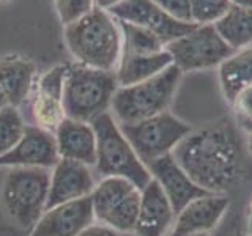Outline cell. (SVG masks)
Returning a JSON list of instances; mask_svg holds the SVG:
<instances>
[{
  "instance_id": "obj_2",
  "label": "cell",
  "mask_w": 252,
  "mask_h": 236,
  "mask_svg": "<svg viewBox=\"0 0 252 236\" xmlns=\"http://www.w3.org/2000/svg\"><path fill=\"white\" fill-rule=\"evenodd\" d=\"M65 43L81 65L102 71H115L122 57V30L107 10H93L65 26Z\"/></svg>"
},
{
  "instance_id": "obj_15",
  "label": "cell",
  "mask_w": 252,
  "mask_h": 236,
  "mask_svg": "<svg viewBox=\"0 0 252 236\" xmlns=\"http://www.w3.org/2000/svg\"><path fill=\"white\" fill-rule=\"evenodd\" d=\"M147 167L152 173V178H155L162 187L164 194L167 195L177 214L188 203L208 194L189 178V175L181 169V165L175 161L172 153L158 157V159L147 164Z\"/></svg>"
},
{
  "instance_id": "obj_20",
  "label": "cell",
  "mask_w": 252,
  "mask_h": 236,
  "mask_svg": "<svg viewBox=\"0 0 252 236\" xmlns=\"http://www.w3.org/2000/svg\"><path fill=\"white\" fill-rule=\"evenodd\" d=\"M36 68L33 61L21 55H6L0 59V85L3 87L10 106L26 101L33 87Z\"/></svg>"
},
{
  "instance_id": "obj_36",
  "label": "cell",
  "mask_w": 252,
  "mask_h": 236,
  "mask_svg": "<svg viewBox=\"0 0 252 236\" xmlns=\"http://www.w3.org/2000/svg\"><path fill=\"white\" fill-rule=\"evenodd\" d=\"M249 236H252V235H249Z\"/></svg>"
},
{
  "instance_id": "obj_19",
  "label": "cell",
  "mask_w": 252,
  "mask_h": 236,
  "mask_svg": "<svg viewBox=\"0 0 252 236\" xmlns=\"http://www.w3.org/2000/svg\"><path fill=\"white\" fill-rule=\"evenodd\" d=\"M173 65V60L167 49L156 54L137 55V54H122L118 66L115 69L118 87H129L148 81L164 69Z\"/></svg>"
},
{
  "instance_id": "obj_8",
  "label": "cell",
  "mask_w": 252,
  "mask_h": 236,
  "mask_svg": "<svg viewBox=\"0 0 252 236\" xmlns=\"http://www.w3.org/2000/svg\"><path fill=\"white\" fill-rule=\"evenodd\" d=\"M120 129L145 165L172 153L192 131L191 126L169 110L134 124H120Z\"/></svg>"
},
{
  "instance_id": "obj_31",
  "label": "cell",
  "mask_w": 252,
  "mask_h": 236,
  "mask_svg": "<svg viewBox=\"0 0 252 236\" xmlns=\"http://www.w3.org/2000/svg\"><path fill=\"white\" fill-rule=\"evenodd\" d=\"M6 106H10V102H8V98H6V93L3 90V87L0 85V109H3Z\"/></svg>"
},
{
  "instance_id": "obj_32",
  "label": "cell",
  "mask_w": 252,
  "mask_h": 236,
  "mask_svg": "<svg viewBox=\"0 0 252 236\" xmlns=\"http://www.w3.org/2000/svg\"><path fill=\"white\" fill-rule=\"evenodd\" d=\"M232 5H240V6H252V0H230Z\"/></svg>"
},
{
  "instance_id": "obj_28",
  "label": "cell",
  "mask_w": 252,
  "mask_h": 236,
  "mask_svg": "<svg viewBox=\"0 0 252 236\" xmlns=\"http://www.w3.org/2000/svg\"><path fill=\"white\" fill-rule=\"evenodd\" d=\"M164 13L180 22L194 24L191 19V3L189 0H153Z\"/></svg>"
},
{
  "instance_id": "obj_3",
  "label": "cell",
  "mask_w": 252,
  "mask_h": 236,
  "mask_svg": "<svg viewBox=\"0 0 252 236\" xmlns=\"http://www.w3.org/2000/svg\"><path fill=\"white\" fill-rule=\"evenodd\" d=\"M181 79L183 73L172 65L148 81L118 87L110 104L112 117L118 124H134L167 112Z\"/></svg>"
},
{
  "instance_id": "obj_35",
  "label": "cell",
  "mask_w": 252,
  "mask_h": 236,
  "mask_svg": "<svg viewBox=\"0 0 252 236\" xmlns=\"http://www.w3.org/2000/svg\"><path fill=\"white\" fill-rule=\"evenodd\" d=\"M170 236H173V235H170ZM202 236H207V235H202Z\"/></svg>"
},
{
  "instance_id": "obj_33",
  "label": "cell",
  "mask_w": 252,
  "mask_h": 236,
  "mask_svg": "<svg viewBox=\"0 0 252 236\" xmlns=\"http://www.w3.org/2000/svg\"><path fill=\"white\" fill-rule=\"evenodd\" d=\"M248 227H249V235H252V202L249 206V216H248Z\"/></svg>"
},
{
  "instance_id": "obj_23",
  "label": "cell",
  "mask_w": 252,
  "mask_h": 236,
  "mask_svg": "<svg viewBox=\"0 0 252 236\" xmlns=\"http://www.w3.org/2000/svg\"><path fill=\"white\" fill-rule=\"evenodd\" d=\"M118 26L122 30V54L147 55L165 49V44L161 41V38L152 33L150 30L125 21H118Z\"/></svg>"
},
{
  "instance_id": "obj_30",
  "label": "cell",
  "mask_w": 252,
  "mask_h": 236,
  "mask_svg": "<svg viewBox=\"0 0 252 236\" xmlns=\"http://www.w3.org/2000/svg\"><path fill=\"white\" fill-rule=\"evenodd\" d=\"M122 0H94L98 8H102V10H110L112 6H115L117 3H120Z\"/></svg>"
},
{
  "instance_id": "obj_18",
  "label": "cell",
  "mask_w": 252,
  "mask_h": 236,
  "mask_svg": "<svg viewBox=\"0 0 252 236\" xmlns=\"http://www.w3.org/2000/svg\"><path fill=\"white\" fill-rule=\"evenodd\" d=\"M59 156L85 165L96 164V136L90 123L65 118L55 134Z\"/></svg>"
},
{
  "instance_id": "obj_26",
  "label": "cell",
  "mask_w": 252,
  "mask_h": 236,
  "mask_svg": "<svg viewBox=\"0 0 252 236\" xmlns=\"http://www.w3.org/2000/svg\"><path fill=\"white\" fill-rule=\"evenodd\" d=\"M94 6V0H55V10L63 26H69L82 19Z\"/></svg>"
},
{
  "instance_id": "obj_29",
  "label": "cell",
  "mask_w": 252,
  "mask_h": 236,
  "mask_svg": "<svg viewBox=\"0 0 252 236\" xmlns=\"http://www.w3.org/2000/svg\"><path fill=\"white\" fill-rule=\"evenodd\" d=\"M77 236H120L118 235V232H115L114 228H110L104 224H92L90 227H87L85 230L77 235Z\"/></svg>"
},
{
  "instance_id": "obj_16",
  "label": "cell",
  "mask_w": 252,
  "mask_h": 236,
  "mask_svg": "<svg viewBox=\"0 0 252 236\" xmlns=\"http://www.w3.org/2000/svg\"><path fill=\"white\" fill-rule=\"evenodd\" d=\"M93 189L94 183L89 165L71 159H60L54 165L51 175L46 209L89 197Z\"/></svg>"
},
{
  "instance_id": "obj_34",
  "label": "cell",
  "mask_w": 252,
  "mask_h": 236,
  "mask_svg": "<svg viewBox=\"0 0 252 236\" xmlns=\"http://www.w3.org/2000/svg\"><path fill=\"white\" fill-rule=\"evenodd\" d=\"M248 148H249V151L252 153V132L249 134V139H248Z\"/></svg>"
},
{
  "instance_id": "obj_1",
  "label": "cell",
  "mask_w": 252,
  "mask_h": 236,
  "mask_svg": "<svg viewBox=\"0 0 252 236\" xmlns=\"http://www.w3.org/2000/svg\"><path fill=\"white\" fill-rule=\"evenodd\" d=\"M172 154L197 186L207 192L225 194L240 175L238 126L228 118H222L191 131Z\"/></svg>"
},
{
  "instance_id": "obj_21",
  "label": "cell",
  "mask_w": 252,
  "mask_h": 236,
  "mask_svg": "<svg viewBox=\"0 0 252 236\" xmlns=\"http://www.w3.org/2000/svg\"><path fill=\"white\" fill-rule=\"evenodd\" d=\"M218 77L222 96L230 104L236 94L252 85V46L235 51L220 63Z\"/></svg>"
},
{
  "instance_id": "obj_13",
  "label": "cell",
  "mask_w": 252,
  "mask_h": 236,
  "mask_svg": "<svg viewBox=\"0 0 252 236\" xmlns=\"http://www.w3.org/2000/svg\"><path fill=\"white\" fill-rule=\"evenodd\" d=\"M60 161L57 140L39 126H26L24 136L10 153L0 157V165L13 167H54Z\"/></svg>"
},
{
  "instance_id": "obj_11",
  "label": "cell",
  "mask_w": 252,
  "mask_h": 236,
  "mask_svg": "<svg viewBox=\"0 0 252 236\" xmlns=\"http://www.w3.org/2000/svg\"><path fill=\"white\" fill-rule=\"evenodd\" d=\"M93 219L94 212L89 195L46 209L33 227L32 236H77L93 224Z\"/></svg>"
},
{
  "instance_id": "obj_9",
  "label": "cell",
  "mask_w": 252,
  "mask_h": 236,
  "mask_svg": "<svg viewBox=\"0 0 252 236\" xmlns=\"http://www.w3.org/2000/svg\"><path fill=\"white\" fill-rule=\"evenodd\" d=\"M165 49L170 54L173 65L183 74L219 66L235 52L213 24L197 26L185 36L169 43Z\"/></svg>"
},
{
  "instance_id": "obj_7",
  "label": "cell",
  "mask_w": 252,
  "mask_h": 236,
  "mask_svg": "<svg viewBox=\"0 0 252 236\" xmlns=\"http://www.w3.org/2000/svg\"><path fill=\"white\" fill-rule=\"evenodd\" d=\"M94 217L118 233L134 232L140 206V189L129 179L106 177L90 194Z\"/></svg>"
},
{
  "instance_id": "obj_4",
  "label": "cell",
  "mask_w": 252,
  "mask_h": 236,
  "mask_svg": "<svg viewBox=\"0 0 252 236\" xmlns=\"http://www.w3.org/2000/svg\"><path fill=\"white\" fill-rule=\"evenodd\" d=\"M118 88L115 71L94 69L77 63L68 66L63 85V107L66 118L92 123L106 114Z\"/></svg>"
},
{
  "instance_id": "obj_27",
  "label": "cell",
  "mask_w": 252,
  "mask_h": 236,
  "mask_svg": "<svg viewBox=\"0 0 252 236\" xmlns=\"http://www.w3.org/2000/svg\"><path fill=\"white\" fill-rule=\"evenodd\" d=\"M233 109V118L238 128L252 132V85L236 94V98L230 102Z\"/></svg>"
},
{
  "instance_id": "obj_6",
  "label": "cell",
  "mask_w": 252,
  "mask_h": 236,
  "mask_svg": "<svg viewBox=\"0 0 252 236\" xmlns=\"http://www.w3.org/2000/svg\"><path fill=\"white\" fill-rule=\"evenodd\" d=\"M51 175L41 167H14L6 173L2 202L6 214L22 228H33L46 211Z\"/></svg>"
},
{
  "instance_id": "obj_24",
  "label": "cell",
  "mask_w": 252,
  "mask_h": 236,
  "mask_svg": "<svg viewBox=\"0 0 252 236\" xmlns=\"http://www.w3.org/2000/svg\"><path fill=\"white\" fill-rule=\"evenodd\" d=\"M26 124L14 106L0 109V157L10 153L24 136Z\"/></svg>"
},
{
  "instance_id": "obj_14",
  "label": "cell",
  "mask_w": 252,
  "mask_h": 236,
  "mask_svg": "<svg viewBox=\"0 0 252 236\" xmlns=\"http://www.w3.org/2000/svg\"><path fill=\"white\" fill-rule=\"evenodd\" d=\"M230 200L225 194L208 192L199 199L188 203L181 209L177 219L175 227L170 235L173 236H202L213 230L224 217L228 209Z\"/></svg>"
},
{
  "instance_id": "obj_10",
  "label": "cell",
  "mask_w": 252,
  "mask_h": 236,
  "mask_svg": "<svg viewBox=\"0 0 252 236\" xmlns=\"http://www.w3.org/2000/svg\"><path fill=\"white\" fill-rule=\"evenodd\" d=\"M107 11L118 21L150 30L156 36H159L165 46L197 27L195 24L180 22L170 18L153 0H122Z\"/></svg>"
},
{
  "instance_id": "obj_22",
  "label": "cell",
  "mask_w": 252,
  "mask_h": 236,
  "mask_svg": "<svg viewBox=\"0 0 252 236\" xmlns=\"http://www.w3.org/2000/svg\"><path fill=\"white\" fill-rule=\"evenodd\" d=\"M213 26L233 51L252 46V6L232 5Z\"/></svg>"
},
{
  "instance_id": "obj_12",
  "label": "cell",
  "mask_w": 252,
  "mask_h": 236,
  "mask_svg": "<svg viewBox=\"0 0 252 236\" xmlns=\"http://www.w3.org/2000/svg\"><path fill=\"white\" fill-rule=\"evenodd\" d=\"M177 212L159 183L152 181L140 191V206L134 227L136 236H170Z\"/></svg>"
},
{
  "instance_id": "obj_25",
  "label": "cell",
  "mask_w": 252,
  "mask_h": 236,
  "mask_svg": "<svg viewBox=\"0 0 252 236\" xmlns=\"http://www.w3.org/2000/svg\"><path fill=\"white\" fill-rule=\"evenodd\" d=\"M191 3V19L195 26L216 24L230 10V0H189Z\"/></svg>"
},
{
  "instance_id": "obj_5",
  "label": "cell",
  "mask_w": 252,
  "mask_h": 236,
  "mask_svg": "<svg viewBox=\"0 0 252 236\" xmlns=\"http://www.w3.org/2000/svg\"><path fill=\"white\" fill-rule=\"evenodd\" d=\"M96 136V169L101 175L129 179L140 191L150 181L152 173L142 162L136 149L125 137L112 114H102L90 123Z\"/></svg>"
},
{
  "instance_id": "obj_17",
  "label": "cell",
  "mask_w": 252,
  "mask_h": 236,
  "mask_svg": "<svg viewBox=\"0 0 252 236\" xmlns=\"http://www.w3.org/2000/svg\"><path fill=\"white\" fill-rule=\"evenodd\" d=\"M66 71L68 65H59L39 79L33 101V115L39 128L57 131L60 123L66 118L63 107V85Z\"/></svg>"
}]
</instances>
